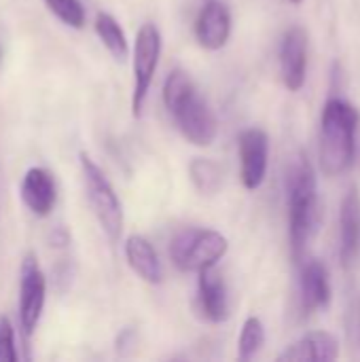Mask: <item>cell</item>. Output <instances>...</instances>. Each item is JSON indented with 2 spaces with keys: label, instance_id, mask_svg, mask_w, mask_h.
<instances>
[{
  "label": "cell",
  "instance_id": "obj_19",
  "mask_svg": "<svg viewBox=\"0 0 360 362\" xmlns=\"http://www.w3.org/2000/svg\"><path fill=\"white\" fill-rule=\"evenodd\" d=\"M263 344H265L263 322L257 316L246 318L242 325L240 337H238V358L242 362L252 361L259 354V350L263 348Z\"/></svg>",
  "mask_w": 360,
  "mask_h": 362
},
{
  "label": "cell",
  "instance_id": "obj_23",
  "mask_svg": "<svg viewBox=\"0 0 360 362\" xmlns=\"http://www.w3.org/2000/svg\"><path fill=\"white\" fill-rule=\"evenodd\" d=\"M0 59H2V51H0Z\"/></svg>",
  "mask_w": 360,
  "mask_h": 362
},
{
  "label": "cell",
  "instance_id": "obj_1",
  "mask_svg": "<svg viewBox=\"0 0 360 362\" xmlns=\"http://www.w3.org/2000/svg\"><path fill=\"white\" fill-rule=\"evenodd\" d=\"M163 104L187 142L195 146H210L216 140V115L185 70L176 68L166 76Z\"/></svg>",
  "mask_w": 360,
  "mask_h": 362
},
{
  "label": "cell",
  "instance_id": "obj_2",
  "mask_svg": "<svg viewBox=\"0 0 360 362\" xmlns=\"http://www.w3.org/2000/svg\"><path fill=\"white\" fill-rule=\"evenodd\" d=\"M360 112L342 98H331L320 117L318 161L325 176H342L350 170L356 155V132Z\"/></svg>",
  "mask_w": 360,
  "mask_h": 362
},
{
  "label": "cell",
  "instance_id": "obj_20",
  "mask_svg": "<svg viewBox=\"0 0 360 362\" xmlns=\"http://www.w3.org/2000/svg\"><path fill=\"white\" fill-rule=\"evenodd\" d=\"M47 8L68 28L83 30L87 21V13L81 0H45Z\"/></svg>",
  "mask_w": 360,
  "mask_h": 362
},
{
  "label": "cell",
  "instance_id": "obj_3",
  "mask_svg": "<svg viewBox=\"0 0 360 362\" xmlns=\"http://www.w3.org/2000/svg\"><path fill=\"white\" fill-rule=\"evenodd\" d=\"M286 202H289V235L293 257L299 261L306 252V246L314 233L316 225V174L306 155H299L289 165L286 174Z\"/></svg>",
  "mask_w": 360,
  "mask_h": 362
},
{
  "label": "cell",
  "instance_id": "obj_13",
  "mask_svg": "<svg viewBox=\"0 0 360 362\" xmlns=\"http://www.w3.org/2000/svg\"><path fill=\"white\" fill-rule=\"evenodd\" d=\"M339 358V341L327 331H312L299 341L289 346L280 356V362H333Z\"/></svg>",
  "mask_w": 360,
  "mask_h": 362
},
{
  "label": "cell",
  "instance_id": "obj_8",
  "mask_svg": "<svg viewBox=\"0 0 360 362\" xmlns=\"http://www.w3.org/2000/svg\"><path fill=\"white\" fill-rule=\"evenodd\" d=\"M240 178L244 189L257 191L269 165V136L261 127H248L240 134Z\"/></svg>",
  "mask_w": 360,
  "mask_h": 362
},
{
  "label": "cell",
  "instance_id": "obj_21",
  "mask_svg": "<svg viewBox=\"0 0 360 362\" xmlns=\"http://www.w3.org/2000/svg\"><path fill=\"white\" fill-rule=\"evenodd\" d=\"M19 358L15 346V329L6 316H0V362H15Z\"/></svg>",
  "mask_w": 360,
  "mask_h": 362
},
{
  "label": "cell",
  "instance_id": "obj_11",
  "mask_svg": "<svg viewBox=\"0 0 360 362\" xmlns=\"http://www.w3.org/2000/svg\"><path fill=\"white\" fill-rule=\"evenodd\" d=\"M197 312L206 322L221 325L229 318V293L227 284L216 272V267H208L197 272Z\"/></svg>",
  "mask_w": 360,
  "mask_h": 362
},
{
  "label": "cell",
  "instance_id": "obj_12",
  "mask_svg": "<svg viewBox=\"0 0 360 362\" xmlns=\"http://www.w3.org/2000/svg\"><path fill=\"white\" fill-rule=\"evenodd\" d=\"M19 197L34 216L38 218L49 216L57 204V187L53 174L40 165L30 168L21 178Z\"/></svg>",
  "mask_w": 360,
  "mask_h": 362
},
{
  "label": "cell",
  "instance_id": "obj_17",
  "mask_svg": "<svg viewBox=\"0 0 360 362\" xmlns=\"http://www.w3.org/2000/svg\"><path fill=\"white\" fill-rule=\"evenodd\" d=\"M95 34L102 40V45L106 47V51L117 59V62H125L129 57V42L125 36V30L121 28V23L110 15V13H98L95 15Z\"/></svg>",
  "mask_w": 360,
  "mask_h": 362
},
{
  "label": "cell",
  "instance_id": "obj_9",
  "mask_svg": "<svg viewBox=\"0 0 360 362\" xmlns=\"http://www.w3.org/2000/svg\"><path fill=\"white\" fill-rule=\"evenodd\" d=\"M308 47L310 36L303 25H293L284 32L280 42V76L289 91H299L306 85Z\"/></svg>",
  "mask_w": 360,
  "mask_h": 362
},
{
  "label": "cell",
  "instance_id": "obj_7",
  "mask_svg": "<svg viewBox=\"0 0 360 362\" xmlns=\"http://www.w3.org/2000/svg\"><path fill=\"white\" fill-rule=\"evenodd\" d=\"M47 299V278L45 272L36 259V255L28 252L19 267V301H17V314H19V327L25 339H30L42 318Z\"/></svg>",
  "mask_w": 360,
  "mask_h": 362
},
{
  "label": "cell",
  "instance_id": "obj_4",
  "mask_svg": "<svg viewBox=\"0 0 360 362\" xmlns=\"http://www.w3.org/2000/svg\"><path fill=\"white\" fill-rule=\"evenodd\" d=\"M229 242L221 231L204 227H187L172 238L170 259L182 274H197L208 267H216L227 255Z\"/></svg>",
  "mask_w": 360,
  "mask_h": 362
},
{
  "label": "cell",
  "instance_id": "obj_5",
  "mask_svg": "<svg viewBox=\"0 0 360 362\" xmlns=\"http://www.w3.org/2000/svg\"><path fill=\"white\" fill-rule=\"evenodd\" d=\"M79 163H81L85 193H87L93 216L98 218L106 238L110 242H119L121 231H123V206L115 193V187L110 185L102 168L87 153L79 155Z\"/></svg>",
  "mask_w": 360,
  "mask_h": 362
},
{
  "label": "cell",
  "instance_id": "obj_22",
  "mask_svg": "<svg viewBox=\"0 0 360 362\" xmlns=\"http://www.w3.org/2000/svg\"><path fill=\"white\" fill-rule=\"evenodd\" d=\"M289 2H291V4H301L303 0H289Z\"/></svg>",
  "mask_w": 360,
  "mask_h": 362
},
{
  "label": "cell",
  "instance_id": "obj_18",
  "mask_svg": "<svg viewBox=\"0 0 360 362\" xmlns=\"http://www.w3.org/2000/svg\"><path fill=\"white\" fill-rule=\"evenodd\" d=\"M189 176L202 195H214V193H219V189L223 185V170L212 159L195 157L189 165Z\"/></svg>",
  "mask_w": 360,
  "mask_h": 362
},
{
  "label": "cell",
  "instance_id": "obj_15",
  "mask_svg": "<svg viewBox=\"0 0 360 362\" xmlns=\"http://www.w3.org/2000/svg\"><path fill=\"white\" fill-rule=\"evenodd\" d=\"M123 250H125L129 269L140 280H144L146 284H155V286L163 282V265H161L153 244L144 235H138V233L127 235Z\"/></svg>",
  "mask_w": 360,
  "mask_h": 362
},
{
  "label": "cell",
  "instance_id": "obj_6",
  "mask_svg": "<svg viewBox=\"0 0 360 362\" xmlns=\"http://www.w3.org/2000/svg\"><path fill=\"white\" fill-rule=\"evenodd\" d=\"M161 55V32L155 23H142L136 32L134 51H132V70H134V85H132V115L140 117L146 104L157 66Z\"/></svg>",
  "mask_w": 360,
  "mask_h": 362
},
{
  "label": "cell",
  "instance_id": "obj_16",
  "mask_svg": "<svg viewBox=\"0 0 360 362\" xmlns=\"http://www.w3.org/2000/svg\"><path fill=\"white\" fill-rule=\"evenodd\" d=\"M339 255L344 267H352L359 257V242H360V193L356 187H352L344 202H342V212H339Z\"/></svg>",
  "mask_w": 360,
  "mask_h": 362
},
{
  "label": "cell",
  "instance_id": "obj_10",
  "mask_svg": "<svg viewBox=\"0 0 360 362\" xmlns=\"http://www.w3.org/2000/svg\"><path fill=\"white\" fill-rule=\"evenodd\" d=\"M195 40L206 51H221L231 36V13L227 4L208 0L195 17Z\"/></svg>",
  "mask_w": 360,
  "mask_h": 362
},
{
  "label": "cell",
  "instance_id": "obj_14",
  "mask_svg": "<svg viewBox=\"0 0 360 362\" xmlns=\"http://www.w3.org/2000/svg\"><path fill=\"white\" fill-rule=\"evenodd\" d=\"M301 308L306 314L327 310L331 303V282L327 265L318 259L308 261L301 267Z\"/></svg>",
  "mask_w": 360,
  "mask_h": 362
}]
</instances>
